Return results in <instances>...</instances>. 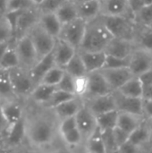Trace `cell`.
<instances>
[{
  "label": "cell",
  "mask_w": 152,
  "mask_h": 153,
  "mask_svg": "<svg viewBox=\"0 0 152 153\" xmlns=\"http://www.w3.org/2000/svg\"><path fill=\"white\" fill-rule=\"evenodd\" d=\"M22 120L28 147L44 151L56 147L61 142L58 133L60 120L52 108L26 100Z\"/></svg>",
  "instance_id": "cell-1"
},
{
  "label": "cell",
  "mask_w": 152,
  "mask_h": 153,
  "mask_svg": "<svg viewBox=\"0 0 152 153\" xmlns=\"http://www.w3.org/2000/svg\"><path fill=\"white\" fill-rule=\"evenodd\" d=\"M113 38L105 26L100 15L87 22L85 32L78 50L104 51L108 42Z\"/></svg>",
  "instance_id": "cell-2"
},
{
  "label": "cell",
  "mask_w": 152,
  "mask_h": 153,
  "mask_svg": "<svg viewBox=\"0 0 152 153\" xmlns=\"http://www.w3.org/2000/svg\"><path fill=\"white\" fill-rule=\"evenodd\" d=\"M101 19L114 38L133 40L137 24L134 20L125 16H101Z\"/></svg>",
  "instance_id": "cell-3"
},
{
  "label": "cell",
  "mask_w": 152,
  "mask_h": 153,
  "mask_svg": "<svg viewBox=\"0 0 152 153\" xmlns=\"http://www.w3.org/2000/svg\"><path fill=\"white\" fill-rule=\"evenodd\" d=\"M8 73L16 97L19 100H26L35 87V83L30 74V70L18 65L8 69Z\"/></svg>",
  "instance_id": "cell-4"
},
{
  "label": "cell",
  "mask_w": 152,
  "mask_h": 153,
  "mask_svg": "<svg viewBox=\"0 0 152 153\" xmlns=\"http://www.w3.org/2000/svg\"><path fill=\"white\" fill-rule=\"evenodd\" d=\"M13 39L19 60V65L24 69L30 70L39 61V57L29 35L25 34Z\"/></svg>",
  "instance_id": "cell-5"
},
{
  "label": "cell",
  "mask_w": 152,
  "mask_h": 153,
  "mask_svg": "<svg viewBox=\"0 0 152 153\" xmlns=\"http://www.w3.org/2000/svg\"><path fill=\"white\" fill-rule=\"evenodd\" d=\"M37 51L38 57L40 59L44 56L50 53L55 46L56 39L47 32L39 23V22L27 33Z\"/></svg>",
  "instance_id": "cell-6"
},
{
  "label": "cell",
  "mask_w": 152,
  "mask_h": 153,
  "mask_svg": "<svg viewBox=\"0 0 152 153\" xmlns=\"http://www.w3.org/2000/svg\"><path fill=\"white\" fill-rule=\"evenodd\" d=\"M86 25L87 22L84 20L77 17L74 20L62 25L57 38L64 39L78 50L85 32Z\"/></svg>",
  "instance_id": "cell-7"
},
{
  "label": "cell",
  "mask_w": 152,
  "mask_h": 153,
  "mask_svg": "<svg viewBox=\"0 0 152 153\" xmlns=\"http://www.w3.org/2000/svg\"><path fill=\"white\" fill-rule=\"evenodd\" d=\"M101 16H125L133 19L134 11L129 0H99Z\"/></svg>",
  "instance_id": "cell-8"
},
{
  "label": "cell",
  "mask_w": 152,
  "mask_h": 153,
  "mask_svg": "<svg viewBox=\"0 0 152 153\" xmlns=\"http://www.w3.org/2000/svg\"><path fill=\"white\" fill-rule=\"evenodd\" d=\"M152 67V53L135 48L129 56L128 68L134 76H140Z\"/></svg>",
  "instance_id": "cell-9"
},
{
  "label": "cell",
  "mask_w": 152,
  "mask_h": 153,
  "mask_svg": "<svg viewBox=\"0 0 152 153\" xmlns=\"http://www.w3.org/2000/svg\"><path fill=\"white\" fill-rule=\"evenodd\" d=\"M75 119L77 128L82 136L83 142H85L98 127L96 116L89 109V108L83 102L82 106L75 115Z\"/></svg>",
  "instance_id": "cell-10"
},
{
  "label": "cell",
  "mask_w": 152,
  "mask_h": 153,
  "mask_svg": "<svg viewBox=\"0 0 152 153\" xmlns=\"http://www.w3.org/2000/svg\"><path fill=\"white\" fill-rule=\"evenodd\" d=\"M88 77V89L83 99H89L96 96H101L112 93L114 91L111 89L100 70L90 72L87 74Z\"/></svg>",
  "instance_id": "cell-11"
},
{
  "label": "cell",
  "mask_w": 152,
  "mask_h": 153,
  "mask_svg": "<svg viewBox=\"0 0 152 153\" xmlns=\"http://www.w3.org/2000/svg\"><path fill=\"white\" fill-rule=\"evenodd\" d=\"M0 107L4 117L7 123V129L11 128L22 120L24 113V100L14 99L3 101L0 102Z\"/></svg>",
  "instance_id": "cell-12"
},
{
  "label": "cell",
  "mask_w": 152,
  "mask_h": 153,
  "mask_svg": "<svg viewBox=\"0 0 152 153\" xmlns=\"http://www.w3.org/2000/svg\"><path fill=\"white\" fill-rule=\"evenodd\" d=\"M39 12L37 6L22 11L18 16L13 28V39H18L29 32V30L39 22Z\"/></svg>",
  "instance_id": "cell-13"
},
{
  "label": "cell",
  "mask_w": 152,
  "mask_h": 153,
  "mask_svg": "<svg viewBox=\"0 0 152 153\" xmlns=\"http://www.w3.org/2000/svg\"><path fill=\"white\" fill-rule=\"evenodd\" d=\"M84 104L89 108V109L95 115H100L102 113L116 109V100L113 92L106 95L96 96L89 99L82 100Z\"/></svg>",
  "instance_id": "cell-14"
},
{
  "label": "cell",
  "mask_w": 152,
  "mask_h": 153,
  "mask_svg": "<svg viewBox=\"0 0 152 153\" xmlns=\"http://www.w3.org/2000/svg\"><path fill=\"white\" fill-rule=\"evenodd\" d=\"M100 72L113 91L118 90L125 82L134 76L128 66L118 68H102L100 69Z\"/></svg>",
  "instance_id": "cell-15"
},
{
  "label": "cell",
  "mask_w": 152,
  "mask_h": 153,
  "mask_svg": "<svg viewBox=\"0 0 152 153\" xmlns=\"http://www.w3.org/2000/svg\"><path fill=\"white\" fill-rule=\"evenodd\" d=\"M135 48L136 47L133 40L113 37L104 51L107 55L120 58H128Z\"/></svg>",
  "instance_id": "cell-16"
},
{
  "label": "cell",
  "mask_w": 152,
  "mask_h": 153,
  "mask_svg": "<svg viewBox=\"0 0 152 153\" xmlns=\"http://www.w3.org/2000/svg\"><path fill=\"white\" fill-rule=\"evenodd\" d=\"M116 109L121 112H128L142 116V98L124 96L117 91H113Z\"/></svg>",
  "instance_id": "cell-17"
},
{
  "label": "cell",
  "mask_w": 152,
  "mask_h": 153,
  "mask_svg": "<svg viewBox=\"0 0 152 153\" xmlns=\"http://www.w3.org/2000/svg\"><path fill=\"white\" fill-rule=\"evenodd\" d=\"M5 135V150H16L26 144L25 130L23 120H20L11 128L7 129L4 133Z\"/></svg>",
  "instance_id": "cell-18"
},
{
  "label": "cell",
  "mask_w": 152,
  "mask_h": 153,
  "mask_svg": "<svg viewBox=\"0 0 152 153\" xmlns=\"http://www.w3.org/2000/svg\"><path fill=\"white\" fill-rule=\"evenodd\" d=\"M52 51H53V56L56 65L64 68L65 65L67 64V62L76 53L77 49H75L73 46H71L64 39L60 38H56Z\"/></svg>",
  "instance_id": "cell-19"
},
{
  "label": "cell",
  "mask_w": 152,
  "mask_h": 153,
  "mask_svg": "<svg viewBox=\"0 0 152 153\" xmlns=\"http://www.w3.org/2000/svg\"><path fill=\"white\" fill-rule=\"evenodd\" d=\"M82 59L87 74L103 68L107 54L105 51H84L77 50Z\"/></svg>",
  "instance_id": "cell-20"
},
{
  "label": "cell",
  "mask_w": 152,
  "mask_h": 153,
  "mask_svg": "<svg viewBox=\"0 0 152 153\" xmlns=\"http://www.w3.org/2000/svg\"><path fill=\"white\" fill-rule=\"evenodd\" d=\"M54 65H56V64L53 56V51L39 59L36 65L30 70V74L32 78L33 82L35 83V86L40 82L45 74Z\"/></svg>",
  "instance_id": "cell-21"
},
{
  "label": "cell",
  "mask_w": 152,
  "mask_h": 153,
  "mask_svg": "<svg viewBox=\"0 0 152 153\" xmlns=\"http://www.w3.org/2000/svg\"><path fill=\"white\" fill-rule=\"evenodd\" d=\"M144 120L145 118L142 115L118 111L116 126L130 134L139 126H141L144 122Z\"/></svg>",
  "instance_id": "cell-22"
},
{
  "label": "cell",
  "mask_w": 152,
  "mask_h": 153,
  "mask_svg": "<svg viewBox=\"0 0 152 153\" xmlns=\"http://www.w3.org/2000/svg\"><path fill=\"white\" fill-rule=\"evenodd\" d=\"M78 17L89 22L100 15V1L90 0L76 4Z\"/></svg>",
  "instance_id": "cell-23"
},
{
  "label": "cell",
  "mask_w": 152,
  "mask_h": 153,
  "mask_svg": "<svg viewBox=\"0 0 152 153\" xmlns=\"http://www.w3.org/2000/svg\"><path fill=\"white\" fill-rule=\"evenodd\" d=\"M83 104V100L79 98V97H74L69 100H66L56 107L53 108L55 113L56 114L57 117L59 120L69 117H73L77 114L79 109Z\"/></svg>",
  "instance_id": "cell-24"
},
{
  "label": "cell",
  "mask_w": 152,
  "mask_h": 153,
  "mask_svg": "<svg viewBox=\"0 0 152 153\" xmlns=\"http://www.w3.org/2000/svg\"><path fill=\"white\" fill-rule=\"evenodd\" d=\"M56 86L48 85L46 83H38L30 92L27 100L39 105H46L51 98Z\"/></svg>",
  "instance_id": "cell-25"
},
{
  "label": "cell",
  "mask_w": 152,
  "mask_h": 153,
  "mask_svg": "<svg viewBox=\"0 0 152 153\" xmlns=\"http://www.w3.org/2000/svg\"><path fill=\"white\" fill-rule=\"evenodd\" d=\"M133 41L136 48L152 53V26L137 24Z\"/></svg>",
  "instance_id": "cell-26"
},
{
  "label": "cell",
  "mask_w": 152,
  "mask_h": 153,
  "mask_svg": "<svg viewBox=\"0 0 152 153\" xmlns=\"http://www.w3.org/2000/svg\"><path fill=\"white\" fill-rule=\"evenodd\" d=\"M39 23L50 35L55 38L58 37L62 28V24L56 16L55 13H39Z\"/></svg>",
  "instance_id": "cell-27"
},
{
  "label": "cell",
  "mask_w": 152,
  "mask_h": 153,
  "mask_svg": "<svg viewBox=\"0 0 152 153\" xmlns=\"http://www.w3.org/2000/svg\"><path fill=\"white\" fill-rule=\"evenodd\" d=\"M56 16L61 22V24H65L75 18L78 17L76 4L71 0H65L55 12Z\"/></svg>",
  "instance_id": "cell-28"
},
{
  "label": "cell",
  "mask_w": 152,
  "mask_h": 153,
  "mask_svg": "<svg viewBox=\"0 0 152 153\" xmlns=\"http://www.w3.org/2000/svg\"><path fill=\"white\" fill-rule=\"evenodd\" d=\"M116 91L124 96L142 98V83L139 76H133Z\"/></svg>",
  "instance_id": "cell-29"
},
{
  "label": "cell",
  "mask_w": 152,
  "mask_h": 153,
  "mask_svg": "<svg viewBox=\"0 0 152 153\" xmlns=\"http://www.w3.org/2000/svg\"><path fill=\"white\" fill-rule=\"evenodd\" d=\"M18 99L13 91L7 69H0V102Z\"/></svg>",
  "instance_id": "cell-30"
},
{
  "label": "cell",
  "mask_w": 152,
  "mask_h": 153,
  "mask_svg": "<svg viewBox=\"0 0 152 153\" xmlns=\"http://www.w3.org/2000/svg\"><path fill=\"white\" fill-rule=\"evenodd\" d=\"M132 143L136 145L137 147L142 149L143 147L151 144V140H150V134L148 130V126L146 125V122H144L139 126L135 130H133L128 139Z\"/></svg>",
  "instance_id": "cell-31"
},
{
  "label": "cell",
  "mask_w": 152,
  "mask_h": 153,
  "mask_svg": "<svg viewBox=\"0 0 152 153\" xmlns=\"http://www.w3.org/2000/svg\"><path fill=\"white\" fill-rule=\"evenodd\" d=\"M83 149L86 152L106 153L101 137V130L97 127L94 133L84 142Z\"/></svg>",
  "instance_id": "cell-32"
},
{
  "label": "cell",
  "mask_w": 152,
  "mask_h": 153,
  "mask_svg": "<svg viewBox=\"0 0 152 153\" xmlns=\"http://www.w3.org/2000/svg\"><path fill=\"white\" fill-rule=\"evenodd\" d=\"M118 117V110L114 109L96 116L97 126L101 131L112 130L116 126Z\"/></svg>",
  "instance_id": "cell-33"
},
{
  "label": "cell",
  "mask_w": 152,
  "mask_h": 153,
  "mask_svg": "<svg viewBox=\"0 0 152 153\" xmlns=\"http://www.w3.org/2000/svg\"><path fill=\"white\" fill-rule=\"evenodd\" d=\"M64 69L67 74H71L73 77L87 74L84 64H83L82 59L78 51H76V53L67 62V64L65 65Z\"/></svg>",
  "instance_id": "cell-34"
},
{
  "label": "cell",
  "mask_w": 152,
  "mask_h": 153,
  "mask_svg": "<svg viewBox=\"0 0 152 153\" xmlns=\"http://www.w3.org/2000/svg\"><path fill=\"white\" fill-rule=\"evenodd\" d=\"M133 20L138 25L152 26V2L138 7L134 11Z\"/></svg>",
  "instance_id": "cell-35"
},
{
  "label": "cell",
  "mask_w": 152,
  "mask_h": 153,
  "mask_svg": "<svg viewBox=\"0 0 152 153\" xmlns=\"http://www.w3.org/2000/svg\"><path fill=\"white\" fill-rule=\"evenodd\" d=\"M18 65H19V60H18V56H17V53L15 49L14 39H13L10 41L7 49L5 50L4 54L3 55L0 60V66L1 68L8 70Z\"/></svg>",
  "instance_id": "cell-36"
},
{
  "label": "cell",
  "mask_w": 152,
  "mask_h": 153,
  "mask_svg": "<svg viewBox=\"0 0 152 153\" xmlns=\"http://www.w3.org/2000/svg\"><path fill=\"white\" fill-rule=\"evenodd\" d=\"M61 142L63 145L66 148H83V139L82 136L78 130V128H74L69 132H66L60 135Z\"/></svg>",
  "instance_id": "cell-37"
},
{
  "label": "cell",
  "mask_w": 152,
  "mask_h": 153,
  "mask_svg": "<svg viewBox=\"0 0 152 153\" xmlns=\"http://www.w3.org/2000/svg\"><path fill=\"white\" fill-rule=\"evenodd\" d=\"M64 74H65L64 68L57 65H54L45 74L39 83H46L48 85L56 86L60 82V80L62 79Z\"/></svg>",
  "instance_id": "cell-38"
},
{
  "label": "cell",
  "mask_w": 152,
  "mask_h": 153,
  "mask_svg": "<svg viewBox=\"0 0 152 153\" xmlns=\"http://www.w3.org/2000/svg\"><path fill=\"white\" fill-rule=\"evenodd\" d=\"M74 97H76L74 94L56 88V91L53 92L51 98L49 99V100L46 104V106L50 107V108H53L56 107L57 105H59V104H61V103H63V102H65L66 100H71V99H73Z\"/></svg>",
  "instance_id": "cell-39"
},
{
  "label": "cell",
  "mask_w": 152,
  "mask_h": 153,
  "mask_svg": "<svg viewBox=\"0 0 152 153\" xmlns=\"http://www.w3.org/2000/svg\"><path fill=\"white\" fill-rule=\"evenodd\" d=\"M32 0H6L5 13L15 11H25L35 7Z\"/></svg>",
  "instance_id": "cell-40"
},
{
  "label": "cell",
  "mask_w": 152,
  "mask_h": 153,
  "mask_svg": "<svg viewBox=\"0 0 152 153\" xmlns=\"http://www.w3.org/2000/svg\"><path fill=\"white\" fill-rule=\"evenodd\" d=\"M13 39V28L4 13H0V42Z\"/></svg>",
  "instance_id": "cell-41"
},
{
  "label": "cell",
  "mask_w": 152,
  "mask_h": 153,
  "mask_svg": "<svg viewBox=\"0 0 152 153\" xmlns=\"http://www.w3.org/2000/svg\"><path fill=\"white\" fill-rule=\"evenodd\" d=\"M88 89L87 74L73 77V94L76 97L83 99Z\"/></svg>",
  "instance_id": "cell-42"
},
{
  "label": "cell",
  "mask_w": 152,
  "mask_h": 153,
  "mask_svg": "<svg viewBox=\"0 0 152 153\" xmlns=\"http://www.w3.org/2000/svg\"><path fill=\"white\" fill-rule=\"evenodd\" d=\"M101 137H102V141H103L106 153L117 152L118 146H117V144L115 141L114 135H113V129L101 131Z\"/></svg>",
  "instance_id": "cell-43"
},
{
  "label": "cell",
  "mask_w": 152,
  "mask_h": 153,
  "mask_svg": "<svg viewBox=\"0 0 152 153\" xmlns=\"http://www.w3.org/2000/svg\"><path fill=\"white\" fill-rule=\"evenodd\" d=\"M65 1V0H43L39 4L37 5V9L39 13H55Z\"/></svg>",
  "instance_id": "cell-44"
},
{
  "label": "cell",
  "mask_w": 152,
  "mask_h": 153,
  "mask_svg": "<svg viewBox=\"0 0 152 153\" xmlns=\"http://www.w3.org/2000/svg\"><path fill=\"white\" fill-rule=\"evenodd\" d=\"M128 58H120L117 56L107 55L106 61L103 68H118V67H125L128 66Z\"/></svg>",
  "instance_id": "cell-45"
},
{
  "label": "cell",
  "mask_w": 152,
  "mask_h": 153,
  "mask_svg": "<svg viewBox=\"0 0 152 153\" xmlns=\"http://www.w3.org/2000/svg\"><path fill=\"white\" fill-rule=\"evenodd\" d=\"M74 128H77V124H76V119H75V116L73 117H69L64 119H61L59 121V125H58V133L59 135L69 132Z\"/></svg>",
  "instance_id": "cell-46"
},
{
  "label": "cell",
  "mask_w": 152,
  "mask_h": 153,
  "mask_svg": "<svg viewBox=\"0 0 152 153\" xmlns=\"http://www.w3.org/2000/svg\"><path fill=\"white\" fill-rule=\"evenodd\" d=\"M56 88L73 94V77L65 71V74L56 85Z\"/></svg>",
  "instance_id": "cell-47"
},
{
  "label": "cell",
  "mask_w": 152,
  "mask_h": 153,
  "mask_svg": "<svg viewBox=\"0 0 152 153\" xmlns=\"http://www.w3.org/2000/svg\"><path fill=\"white\" fill-rule=\"evenodd\" d=\"M113 135H114L115 141H116V143L119 148L122 144H124L126 141H128L130 134H127L126 132H125L124 130L120 129L119 127L116 126L113 129Z\"/></svg>",
  "instance_id": "cell-48"
},
{
  "label": "cell",
  "mask_w": 152,
  "mask_h": 153,
  "mask_svg": "<svg viewBox=\"0 0 152 153\" xmlns=\"http://www.w3.org/2000/svg\"><path fill=\"white\" fill-rule=\"evenodd\" d=\"M142 151L141 148L137 147L136 145H134L133 143H132L129 140L126 141L124 144H122L119 148L117 152L121 153H136L140 152Z\"/></svg>",
  "instance_id": "cell-49"
},
{
  "label": "cell",
  "mask_w": 152,
  "mask_h": 153,
  "mask_svg": "<svg viewBox=\"0 0 152 153\" xmlns=\"http://www.w3.org/2000/svg\"><path fill=\"white\" fill-rule=\"evenodd\" d=\"M142 116L145 119L152 118V100L142 99Z\"/></svg>",
  "instance_id": "cell-50"
},
{
  "label": "cell",
  "mask_w": 152,
  "mask_h": 153,
  "mask_svg": "<svg viewBox=\"0 0 152 153\" xmlns=\"http://www.w3.org/2000/svg\"><path fill=\"white\" fill-rule=\"evenodd\" d=\"M142 85L144 84H151L152 83V67L148 70L147 72H145L144 74H142V75L139 76Z\"/></svg>",
  "instance_id": "cell-51"
},
{
  "label": "cell",
  "mask_w": 152,
  "mask_h": 153,
  "mask_svg": "<svg viewBox=\"0 0 152 153\" xmlns=\"http://www.w3.org/2000/svg\"><path fill=\"white\" fill-rule=\"evenodd\" d=\"M142 99L152 100V83L142 85Z\"/></svg>",
  "instance_id": "cell-52"
},
{
  "label": "cell",
  "mask_w": 152,
  "mask_h": 153,
  "mask_svg": "<svg viewBox=\"0 0 152 153\" xmlns=\"http://www.w3.org/2000/svg\"><path fill=\"white\" fill-rule=\"evenodd\" d=\"M7 129V123L4 117V115L2 113V109H1V107H0V132L1 133H5Z\"/></svg>",
  "instance_id": "cell-53"
},
{
  "label": "cell",
  "mask_w": 152,
  "mask_h": 153,
  "mask_svg": "<svg viewBox=\"0 0 152 153\" xmlns=\"http://www.w3.org/2000/svg\"><path fill=\"white\" fill-rule=\"evenodd\" d=\"M11 40H12V39H11ZM11 40H9V41H2V42H0V60H1V58H2V56H3V55L4 54L5 50L7 49V48H8L9 43H10V41H11Z\"/></svg>",
  "instance_id": "cell-54"
},
{
  "label": "cell",
  "mask_w": 152,
  "mask_h": 153,
  "mask_svg": "<svg viewBox=\"0 0 152 153\" xmlns=\"http://www.w3.org/2000/svg\"><path fill=\"white\" fill-rule=\"evenodd\" d=\"M6 148L5 146V135L4 133L0 132V151H4Z\"/></svg>",
  "instance_id": "cell-55"
},
{
  "label": "cell",
  "mask_w": 152,
  "mask_h": 153,
  "mask_svg": "<svg viewBox=\"0 0 152 153\" xmlns=\"http://www.w3.org/2000/svg\"><path fill=\"white\" fill-rule=\"evenodd\" d=\"M133 11H135L138 7H140L142 4V0H129Z\"/></svg>",
  "instance_id": "cell-56"
},
{
  "label": "cell",
  "mask_w": 152,
  "mask_h": 153,
  "mask_svg": "<svg viewBox=\"0 0 152 153\" xmlns=\"http://www.w3.org/2000/svg\"><path fill=\"white\" fill-rule=\"evenodd\" d=\"M146 125L148 126L149 134H150V140H151V144H152V118L150 119H145Z\"/></svg>",
  "instance_id": "cell-57"
},
{
  "label": "cell",
  "mask_w": 152,
  "mask_h": 153,
  "mask_svg": "<svg viewBox=\"0 0 152 153\" xmlns=\"http://www.w3.org/2000/svg\"><path fill=\"white\" fill-rule=\"evenodd\" d=\"M6 0H0V13H5Z\"/></svg>",
  "instance_id": "cell-58"
},
{
  "label": "cell",
  "mask_w": 152,
  "mask_h": 153,
  "mask_svg": "<svg viewBox=\"0 0 152 153\" xmlns=\"http://www.w3.org/2000/svg\"><path fill=\"white\" fill-rule=\"evenodd\" d=\"M73 1L74 4H79V3H82V2H87V1H90V0H71Z\"/></svg>",
  "instance_id": "cell-59"
},
{
  "label": "cell",
  "mask_w": 152,
  "mask_h": 153,
  "mask_svg": "<svg viewBox=\"0 0 152 153\" xmlns=\"http://www.w3.org/2000/svg\"><path fill=\"white\" fill-rule=\"evenodd\" d=\"M42 1H43V0H32V2L35 4V5H36V6H37L38 4H39Z\"/></svg>",
  "instance_id": "cell-60"
},
{
  "label": "cell",
  "mask_w": 152,
  "mask_h": 153,
  "mask_svg": "<svg viewBox=\"0 0 152 153\" xmlns=\"http://www.w3.org/2000/svg\"><path fill=\"white\" fill-rule=\"evenodd\" d=\"M0 69H1V66H0Z\"/></svg>",
  "instance_id": "cell-61"
}]
</instances>
